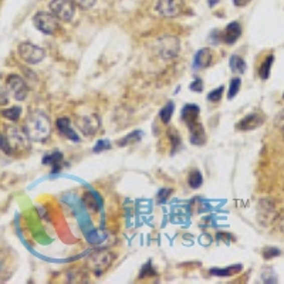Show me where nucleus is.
<instances>
[{
    "instance_id": "34",
    "label": "nucleus",
    "mask_w": 284,
    "mask_h": 284,
    "mask_svg": "<svg viewBox=\"0 0 284 284\" xmlns=\"http://www.w3.org/2000/svg\"><path fill=\"white\" fill-rule=\"evenodd\" d=\"M189 88L195 92H202L203 91V81L199 80V78H196V80L191 84V87H189Z\"/></svg>"
},
{
    "instance_id": "13",
    "label": "nucleus",
    "mask_w": 284,
    "mask_h": 284,
    "mask_svg": "<svg viewBox=\"0 0 284 284\" xmlns=\"http://www.w3.org/2000/svg\"><path fill=\"white\" fill-rule=\"evenodd\" d=\"M56 126H57V129H59V132L63 136H66L68 139H71L73 142H80V136L78 134L73 131V128H71V119L68 117H61L59 118L57 121H56Z\"/></svg>"
},
{
    "instance_id": "36",
    "label": "nucleus",
    "mask_w": 284,
    "mask_h": 284,
    "mask_svg": "<svg viewBox=\"0 0 284 284\" xmlns=\"http://www.w3.org/2000/svg\"><path fill=\"white\" fill-rule=\"evenodd\" d=\"M249 3H250V0H233V5L236 8H244Z\"/></svg>"
},
{
    "instance_id": "19",
    "label": "nucleus",
    "mask_w": 284,
    "mask_h": 284,
    "mask_svg": "<svg viewBox=\"0 0 284 284\" xmlns=\"http://www.w3.org/2000/svg\"><path fill=\"white\" fill-rule=\"evenodd\" d=\"M240 270H242V266H240V264H236V266H229V267L225 268H212V270H210V274L217 277H230L233 276L234 273H239Z\"/></svg>"
},
{
    "instance_id": "6",
    "label": "nucleus",
    "mask_w": 284,
    "mask_h": 284,
    "mask_svg": "<svg viewBox=\"0 0 284 284\" xmlns=\"http://www.w3.org/2000/svg\"><path fill=\"white\" fill-rule=\"evenodd\" d=\"M74 0H51L49 8L50 12L61 22H71L75 15Z\"/></svg>"
},
{
    "instance_id": "1",
    "label": "nucleus",
    "mask_w": 284,
    "mask_h": 284,
    "mask_svg": "<svg viewBox=\"0 0 284 284\" xmlns=\"http://www.w3.org/2000/svg\"><path fill=\"white\" fill-rule=\"evenodd\" d=\"M25 132L30 141L42 142L51 134V124L49 117L40 111L32 112L25 121Z\"/></svg>"
},
{
    "instance_id": "2",
    "label": "nucleus",
    "mask_w": 284,
    "mask_h": 284,
    "mask_svg": "<svg viewBox=\"0 0 284 284\" xmlns=\"http://www.w3.org/2000/svg\"><path fill=\"white\" fill-rule=\"evenodd\" d=\"M114 261V254L107 250L95 251L92 256L88 257L87 266L97 277L102 276Z\"/></svg>"
},
{
    "instance_id": "12",
    "label": "nucleus",
    "mask_w": 284,
    "mask_h": 284,
    "mask_svg": "<svg viewBox=\"0 0 284 284\" xmlns=\"http://www.w3.org/2000/svg\"><path fill=\"white\" fill-rule=\"evenodd\" d=\"M240 36H242V26H240V23L239 22H232L223 29V32L219 36V39L225 44H234L239 40Z\"/></svg>"
},
{
    "instance_id": "37",
    "label": "nucleus",
    "mask_w": 284,
    "mask_h": 284,
    "mask_svg": "<svg viewBox=\"0 0 284 284\" xmlns=\"http://www.w3.org/2000/svg\"><path fill=\"white\" fill-rule=\"evenodd\" d=\"M278 229H280V232H283L284 233V216L280 219V222H278Z\"/></svg>"
},
{
    "instance_id": "33",
    "label": "nucleus",
    "mask_w": 284,
    "mask_h": 284,
    "mask_svg": "<svg viewBox=\"0 0 284 284\" xmlns=\"http://www.w3.org/2000/svg\"><path fill=\"white\" fill-rule=\"evenodd\" d=\"M74 3L81 9H91L95 5V0H74Z\"/></svg>"
},
{
    "instance_id": "18",
    "label": "nucleus",
    "mask_w": 284,
    "mask_h": 284,
    "mask_svg": "<svg viewBox=\"0 0 284 284\" xmlns=\"http://www.w3.org/2000/svg\"><path fill=\"white\" fill-rule=\"evenodd\" d=\"M189 129H191V142L193 145H203L206 141V135L203 132V128L199 124V121L189 125Z\"/></svg>"
},
{
    "instance_id": "17",
    "label": "nucleus",
    "mask_w": 284,
    "mask_h": 284,
    "mask_svg": "<svg viewBox=\"0 0 284 284\" xmlns=\"http://www.w3.org/2000/svg\"><path fill=\"white\" fill-rule=\"evenodd\" d=\"M61 162H63V154L59 152V151H56V152H53V154H47L44 158H43V164L44 165H50L53 167V174H57L60 169H61Z\"/></svg>"
},
{
    "instance_id": "10",
    "label": "nucleus",
    "mask_w": 284,
    "mask_h": 284,
    "mask_svg": "<svg viewBox=\"0 0 284 284\" xmlns=\"http://www.w3.org/2000/svg\"><path fill=\"white\" fill-rule=\"evenodd\" d=\"M6 138L10 142L13 151L15 150H26L29 147V136L26 135L25 131H20L17 126H6L5 129Z\"/></svg>"
},
{
    "instance_id": "32",
    "label": "nucleus",
    "mask_w": 284,
    "mask_h": 284,
    "mask_svg": "<svg viewBox=\"0 0 284 284\" xmlns=\"http://www.w3.org/2000/svg\"><path fill=\"white\" fill-rule=\"evenodd\" d=\"M280 256V250L276 249V247H267L263 250V257L264 259H273V257H277Z\"/></svg>"
},
{
    "instance_id": "4",
    "label": "nucleus",
    "mask_w": 284,
    "mask_h": 284,
    "mask_svg": "<svg viewBox=\"0 0 284 284\" xmlns=\"http://www.w3.org/2000/svg\"><path fill=\"white\" fill-rule=\"evenodd\" d=\"M60 20L54 16L53 13L47 12H39L33 17V25L37 30H40L42 33L47 36H54L60 29Z\"/></svg>"
},
{
    "instance_id": "23",
    "label": "nucleus",
    "mask_w": 284,
    "mask_h": 284,
    "mask_svg": "<svg viewBox=\"0 0 284 284\" xmlns=\"http://www.w3.org/2000/svg\"><path fill=\"white\" fill-rule=\"evenodd\" d=\"M0 114H2V117H5L6 119H9V121L16 122L17 119L20 118V115H22V108H20V107H12V108L2 109Z\"/></svg>"
},
{
    "instance_id": "39",
    "label": "nucleus",
    "mask_w": 284,
    "mask_h": 284,
    "mask_svg": "<svg viewBox=\"0 0 284 284\" xmlns=\"http://www.w3.org/2000/svg\"><path fill=\"white\" fill-rule=\"evenodd\" d=\"M283 136H284V128H283Z\"/></svg>"
},
{
    "instance_id": "25",
    "label": "nucleus",
    "mask_w": 284,
    "mask_h": 284,
    "mask_svg": "<svg viewBox=\"0 0 284 284\" xmlns=\"http://www.w3.org/2000/svg\"><path fill=\"white\" fill-rule=\"evenodd\" d=\"M240 85H242V80L239 77H234L230 80V85H229V91H227V98L229 100H233L236 97V94L240 90Z\"/></svg>"
},
{
    "instance_id": "27",
    "label": "nucleus",
    "mask_w": 284,
    "mask_h": 284,
    "mask_svg": "<svg viewBox=\"0 0 284 284\" xmlns=\"http://www.w3.org/2000/svg\"><path fill=\"white\" fill-rule=\"evenodd\" d=\"M168 138H169L171 145H172L171 152L174 154V152H175V151L181 147V136H179V134L176 132L174 128H171V129H168Z\"/></svg>"
},
{
    "instance_id": "38",
    "label": "nucleus",
    "mask_w": 284,
    "mask_h": 284,
    "mask_svg": "<svg viewBox=\"0 0 284 284\" xmlns=\"http://www.w3.org/2000/svg\"><path fill=\"white\" fill-rule=\"evenodd\" d=\"M208 2H209L210 6H215V5H216V3H217V2H219V0H208Z\"/></svg>"
},
{
    "instance_id": "16",
    "label": "nucleus",
    "mask_w": 284,
    "mask_h": 284,
    "mask_svg": "<svg viewBox=\"0 0 284 284\" xmlns=\"http://www.w3.org/2000/svg\"><path fill=\"white\" fill-rule=\"evenodd\" d=\"M199 114H201V109L198 105L195 104H188L185 105L184 109H182V119L186 125H192L195 122H198L199 119Z\"/></svg>"
},
{
    "instance_id": "3",
    "label": "nucleus",
    "mask_w": 284,
    "mask_h": 284,
    "mask_svg": "<svg viewBox=\"0 0 284 284\" xmlns=\"http://www.w3.org/2000/svg\"><path fill=\"white\" fill-rule=\"evenodd\" d=\"M157 53L162 60L175 59L181 50V42L175 36H164L157 42Z\"/></svg>"
},
{
    "instance_id": "15",
    "label": "nucleus",
    "mask_w": 284,
    "mask_h": 284,
    "mask_svg": "<svg viewBox=\"0 0 284 284\" xmlns=\"http://www.w3.org/2000/svg\"><path fill=\"white\" fill-rule=\"evenodd\" d=\"M213 61V54L210 49H201L196 53L195 60H193V68L195 70H203L208 68Z\"/></svg>"
},
{
    "instance_id": "5",
    "label": "nucleus",
    "mask_w": 284,
    "mask_h": 284,
    "mask_svg": "<svg viewBox=\"0 0 284 284\" xmlns=\"http://www.w3.org/2000/svg\"><path fill=\"white\" fill-rule=\"evenodd\" d=\"M17 53H19L20 59L23 60L25 63H27V64H32V66L42 63L44 57H46V50L44 49L29 42L22 43L19 46Z\"/></svg>"
},
{
    "instance_id": "22",
    "label": "nucleus",
    "mask_w": 284,
    "mask_h": 284,
    "mask_svg": "<svg viewBox=\"0 0 284 284\" xmlns=\"http://www.w3.org/2000/svg\"><path fill=\"white\" fill-rule=\"evenodd\" d=\"M83 202H84V205H85V208L90 210V212H92V213L98 212V209H100V206H98V202H97L95 196H94L91 192L84 193Z\"/></svg>"
},
{
    "instance_id": "7",
    "label": "nucleus",
    "mask_w": 284,
    "mask_h": 284,
    "mask_svg": "<svg viewBox=\"0 0 284 284\" xmlns=\"http://www.w3.org/2000/svg\"><path fill=\"white\" fill-rule=\"evenodd\" d=\"M185 9L184 0H158L155 10L158 12L162 17L167 19H174L182 15Z\"/></svg>"
},
{
    "instance_id": "24",
    "label": "nucleus",
    "mask_w": 284,
    "mask_h": 284,
    "mask_svg": "<svg viewBox=\"0 0 284 284\" xmlns=\"http://www.w3.org/2000/svg\"><path fill=\"white\" fill-rule=\"evenodd\" d=\"M172 114H174V102H168L167 105L161 109V112H159V118H161L162 124H165V125L169 124V121L172 118Z\"/></svg>"
},
{
    "instance_id": "26",
    "label": "nucleus",
    "mask_w": 284,
    "mask_h": 284,
    "mask_svg": "<svg viewBox=\"0 0 284 284\" xmlns=\"http://www.w3.org/2000/svg\"><path fill=\"white\" fill-rule=\"evenodd\" d=\"M188 184L192 189H198L202 184H203V176L199 171H192L191 175H189V179H188Z\"/></svg>"
},
{
    "instance_id": "9",
    "label": "nucleus",
    "mask_w": 284,
    "mask_h": 284,
    "mask_svg": "<svg viewBox=\"0 0 284 284\" xmlns=\"http://www.w3.org/2000/svg\"><path fill=\"white\" fill-rule=\"evenodd\" d=\"M277 217L276 205L271 199L263 198L259 202V209H257V219H259L260 225L267 226L271 222H274V219Z\"/></svg>"
},
{
    "instance_id": "8",
    "label": "nucleus",
    "mask_w": 284,
    "mask_h": 284,
    "mask_svg": "<svg viewBox=\"0 0 284 284\" xmlns=\"http://www.w3.org/2000/svg\"><path fill=\"white\" fill-rule=\"evenodd\" d=\"M8 91L13 95V98L17 101H25L29 94V87L26 81L17 74H10L6 80Z\"/></svg>"
},
{
    "instance_id": "14",
    "label": "nucleus",
    "mask_w": 284,
    "mask_h": 284,
    "mask_svg": "<svg viewBox=\"0 0 284 284\" xmlns=\"http://www.w3.org/2000/svg\"><path fill=\"white\" fill-rule=\"evenodd\" d=\"M263 121H264V119H263V117H261L260 114L253 112V114L246 115L236 126H237V129H240V131H251V129L259 128V126L263 124Z\"/></svg>"
},
{
    "instance_id": "20",
    "label": "nucleus",
    "mask_w": 284,
    "mask_h": 284,
    "mask_svg": "<svg viewBox=\"0 0 284 284\" xmlns=\"http://www.w3.org/2000/svg\"><path fill=\"white\" fill-rule=\"evenodd\" d=\"M230 70L233 71L234 74H243L246 71V61L240 56L233 54L230 57Z\"/></svg>"
},
{
    "instance_id": "11",
    "label": "nucleus",
    "mask_w": 284,
    "mask_h": 284,
    "mask_svg": "<svg viewBox=\"0 0 284 284\" xmlns=\"http://www.w3.org/2000/svg\"><path fill=\"white\" fill-rule=\"evenodd\" d=\"M75 125L83 132V135L92 136V135L98 131V128H100V118L97 117L95 114L78 117L75 119Z\"/></svg>"
},
{
    "instance_id": "35",
    "label": "nucleus",
    "mask_w": 284,
    "mask_h": 284,
    "mask_svg": "<svg viewBox=\"0 0 284 284\" xmlns=\"http://www.w3.org/2000/svg\"><path fill=\"white\" fill-rule=\"evenodd\" d=\"M107 148H109V144L107 141H98L97 142V145L94 147V152L95 154H98V152H101L102 150H107Z\"/></svg>"
},
{
    "instance_id": "29",
    "label": "nucleus",
    "mask_w": 284,
    "mask_h": 284,
    "mask_svg": "<svg viewBox=\"0 0 284 284\" xmlns=\"http://www.w3.org/2000/svg\"><path fill=\"white\" fill-rule=\"evenodd\" d=\"M223 92H225V87L223 85L212 90L208 94V101H210V102H219V101L222 100V97H223Z\"/></svg>"
},
{
    "instance_id": "28",
    "label": "nucleus",
    "mask_w": 284,
    "mask_h": 284,
    "mask_svg": "<svg viewBox=\"0 0 284 284\" xmlns=\"http://www.w3.org/2000/svg\"><path fill=\"white\" fill-rule=\"evenodd\" d=\"M141 131L139 129H136V131H134L132 134L126 135L125 138H122L121 141L118 142V145L119 147H126V145H129V144H135V142H138L139 139H141Z\"/></svg>"
},
{
    "instance_id": "31",
    "label": "nucleus",
    "mask_w": 284,
    "mask_h": 284,
    "mask_svg": "<svg viewBox=\"0 0 284 284\" xmlns=\"http://www.w3.org/2000/svg\"><path fill=\"white\" fill-rule=\"evenodd\" d=\"M172 193H174L172 189H169V188H162V189L157 193V202H158V203H165Z\"/></svg>"
},
{
    "instance_id": "21",
    "label": "nucleus",
    "mask_w": 284,
    "mask_h": 284,
    "mask_svg": "<svg viewBox=\"0 0 284 284\" xmlns=\"http://www.w3.org/2000/svg\"><path fill=\"white\" fill-rule=\"evenodd\" d=\"M273 61H274V56L273 54H268L266 59L263 60L261 66L259 68V75L261 80H267L268 75H270V70L273 66Z\"/></svg>"
},
{
    "instance_id": "30",
    "label": "nucleus",
    "mask_w": 284,
    "mask_h": 284,
    "mask_svg": "<svg viewBox=\"0 0 284 284\" xmlns=\"http://www.w3.org/2000/svg\"><path fill=\"white\" fill-rule=\"evenodd\" d=\"M0 151H3V152L8 154V155H12V154H13V148H12L10 142L8 141L6 135L2 134V132H0Z\"/></svg>"
}]
</instances>
